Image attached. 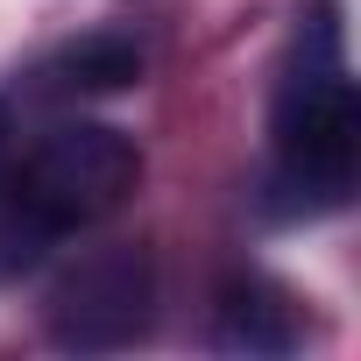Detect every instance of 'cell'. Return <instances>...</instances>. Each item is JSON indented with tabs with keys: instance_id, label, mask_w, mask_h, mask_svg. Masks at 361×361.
<instances>
[{
	"instance_id": "277c9868",
	"label": "cell",
	"mask_w": 361,
	"mask_h": 361,
	"mask_svg": "<svg viewBox=\"0 0 361 361\" xmlns=\"http://www.w3.org/2000/svg\"><path fill=\"white\" fill-rule=\"evenodd\" d=\"M220 347H234V354H290V347H298V312H290V298H283L276 283H262V276L234 283V290L220 298Z\"/></svg>"
},
{
	"instance_id": "3957f363",
	"label": "cell",
	"mask_w": 361,
	"mask_h": 361,
	"mask_svg": "<svg viewBox=\"0 0 361 361\" xmlns=\"http://www.w3.org/2000/svg\"><path fill=\"white\" fill-rule=\"evenodd\" d=\"M149 298H156V276H149L142 248H92L50 283V305H43L50 312V340L78 347V354L128 347L149 326Z\"/></svg>"
},
{
	"instance_id": "5b68a950",
	"label": "cell",
	"mask_w": 361,
	"mask_h": 361,
	"mask_svg": "<svg viewBox=\"0 0 361 361\" xmlns=\"http://www.w3.org/2000/svg\"><path fill=\"white\" fill-rule=\"evenodd\" d=\"M43 78H50L57 92H121V85L142 78V50H135L128 36H85V43L57 50Z\"/></svg>"
},
{
	"instance_id": "8992f818",
	"label": "cell",
	"mask_w": 361,
	"mask_h": 361,
	"mask_svg": "<svg viewBox=\"0 0 361 361\" xmlns=\"http://www.w3.org/2000/svg\"><path fill=\"white\" fill-rule=\"evenodd\" d=\"M8 142L15 135H8V106H0V177H8Z\"/></svg>"
},
{
	"instance_id": "7a4b0ae2",
	"label": "cell",
	"mask_w": 361,
	"mask_h": 361,
	"mask_svg": "<svg viewBox=\"0 0 361 361\" xmlns=\"http://www.w3.org/2000/svg\"><path fill=\"white\" fill-rule=\"evenodd\" d=\"M142 185V149L106 128V121H64L50 128L22 170L0 177V269L29 262L43 248H57L64 234L99 227L106 213L128 206V192Z\"/></svg>"
},
{
	"instance_id": "6da1fadb",
	"label": "cell",
	"mask_w": 361,
	"mask_h": 361,
	"mask_svg": "<svg viewBox=\"0 0 361 361\" xmlns=\"http://www.w3.org/2000/svg\"><path fill=\"white\" fill-rule=\"evenodd\" d=\"M269 156H276V192L283 213H333L354 192V156H361V99L340 57V29L326 8L298 22V50L269 99Z\"/></svg>"
}]
</instances>
